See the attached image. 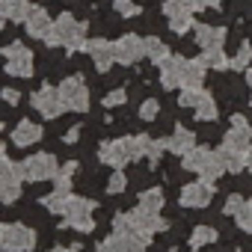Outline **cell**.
<instances>
[{
    "label": "cell",
    "instance_id": "e0dca14e",
    "mask_svg": "<svg viewBox=\"0 0 252 252\" xmlns=\"http://www.w3.org/2000/svg\"><path fill=\"white\" fill-rule=\"evenodd\" d=\"M184 65H187V57H166L160 63V86L163 89H178L181 86V77H184Z\"/></svg>",
    "mask_w": 252,
    "mask_h": 252
},
{
    "label": "cell",
    "instance_id": "1f68e13d",
    "mask_svg": "<svg viewBox=\"0 0 252 252\" xmlns=\"http://www.w3.org/2000/svg\"><path fill=\"white\" fill-rule=\"evenodd\" d=\"M234 222H237V228H240V231L252 234V199H246V202H243V208L237 211Z\"/></svg>",
    "mask_w": 252,
    "mask_h": 252
},
{
    "label": "cell",
    "instance_id": "9a60e30c",
    "mask_svg": "<svg viewBox=\"0 0 252 252\" xmlns=\"http://www.w3.org/2000/svg\"><path fill=\"white\" fill-rule=\"evenodd\" d=\"M86 54L92 57V63H95V68H98L101 74H107V71L113 68V63H116L113 42H107V39H89V42H86Z\"/></svg>",
    "mask_w": 252,
    "mask_h": 252
},
{
    "label": "cell",
    "instance_id": "ffe728a7",
    "mask_svg": "<svg viewBox=\"0 0 252 252\" xmlns=\"http://www.w3.org/2000/svg\"><path fill=\"white\" fill-rule=\"evenodd\" d=\"M190 149H196V134L190 131V128H181V125H178V128L166 137V152H172V155H187Z\"/></svg>",
    "mask_w": 252,
    "mask_h": 252
},
{
    "label": "cell",
    "instance_id": "d4e9b609",
    "mask_svg": "<svg viewBox=\"0 0 252 252\" xmlns=\"http://www.w3.org/2000/svg\"><path fill=\"white\" fill-rule=\"evenodd\" d=\"M220 158H222V163H225V172H231V175L243 172V169H246V160H249V155L231 152V149H225V146H220Z\"/></svg>",
    "mask_w": 252,
    "mask_h": 252
},
{
    "label": "cell",
    "instance_id": "8992f818",
    "mask_svg": "<svg viewBox=\"0 0 252 252\" xmlns=\"http://www.w3.org/2000/svg\"><path fill=\"white\" fill-rule=\"evenodd\" d=\"M128 220H131V231L134 234H140L143 240H149L152 243V237L158 234V231H163V228H169V222L158 214V211H146V208H134V211H128Z\"/></svg>",
    "mask_w": 252,
    "mask_h": 252
},
{
    "label": "cell",
    "instance_id": "b9f144b4",
    "mask_svg": "<svg viewBox=\"0 0 252 252\" xmlns=\"http://www.w3.org/2000/svg\"><path fill=\"white\" fill-rule=\"evenodd\" d=\"M246 83H249V89H252V65L246 68Z\"/></svg>",
    "mask_w": 252,
    "mask_h": 252
},
{
    "label": "cell",
    "instance_id": "8fae6325",
    "mask_svg": "<svg viewBox=\"0 0 252 252\" xmlns=\"http://www.w3.org/2000/svg\"><path fill=\"white\" fill-rule=\"evenodd\" d=\"M30 104L45 116V119H60L68 107H65V101H63V95H60V89L57 86H42L39 92H33V98H30Z\"/></svg>",
    "mask_w": 252,
    "mask_h": 252
},
{
    "label": "cell",
    "instance_id": "6da1fadb",
    "mask_svg": "<svg viewBox=\"0 0 252 252\" xmlns=\"http://www.w3.org/2000/svg\"><path fill=\"white\" fill-rule=\"evenodd\" d=\"M51 48H65V51H86V24H80L71 12H63L57 21H54V27H51V33H48V39H45Z\"/></svg>",
    "mask_w": 252,
    "mask_h": 252
},
{
    "label": "cell",
    "instance_id": "44dd1931",
    "mask_svg": "<svg viewBox=\"0 0 252 252\" xmlns=\"http://www.w3.org/2000/svg\"><path fill=\"white\" fill-rule=\"evenodd\" d=\"M196 45L202 51H211V48H222L225 45V30L222 27H211V24H196Z\"/></svg>",
    "mask_w": 252,
    "mask_h": 252
},
{
    "label": "cell",
    "instance_id": "ab89813d",
    "mask_svg": "<svg viewBox=\"0 0 252 252\" xmlns=\"http://www.w3.org/2000/svg\"><path fill=\"white\" fill-rule=\"evenodd\" d=\"M77 137H80V125H74V128H68V134L63 137V143H68V146H71V143H77Z\"/></svg>",
    "mask_w": 252,
    "mask_h": 252
},
{
    "label": "cell",
    "instance_id": "484cf974",
    "mask_svg": "<svg viewBox=\"0 0 252 252\" xmlns=\"http://www.w3.org/2000/svg\"><path fill=\"white\" fill-rule=\"evenodd\" d=\"M217 228L214 225H196L193 231H190V246L193 249H202V246H214L217 243Z\"/></svg>",
    "mask_w": 252,
    "mask_h": 252
},
{
    "label": "cell",
    "instance_id": "d6986e66",
    "mask_svg": "<svg viewBox=\"0 0 252 252\" xmlns=\"http://www.w3.org/2000/svg\"><path fill=\"white\" fill-rule=\"evenodd\" d=\"M24 27H27V36H33V39H48L54 21H51V15H48L42 6H30V12H27V18H24Z\"/></svg>",
    "mask_w": 252,
    "mask_h": 252
},
{
    "label": "cell",
    "instance_id": "7402d4cb",
    "mask_svg": "<svg viewBox=\"0 0 252 252\" xmlns=\"http://www.w3.org/2000/svg\"><path fill=\"white\" fill-rule=\"evenodd\" d=\"M27 12H30V0H0V24L6 21L24 24Z\"/></svg>",
    "mask_w": 252,
    "mask_h": 252
},
{
    "label": "cell",
    "instance_id": "603a6c76",
    "mask_svg": "<svg viewBox=\"0 0 252 252\" xmlns=\"http://www.w3.org/2000/svg\"><path fill=\"white\" fill-rule=\"evenodd\" d=\"M205 74H208V65L202 63V57H199V60H187L184 77H181V89H202Z\"/></svg>",
    "mask_w": 252,
    "mask_h": 252
},
{
    "label": "cell",
    "instance_id": "60d3db41",
    "mask_svg": "<svg viewBox=\"0 0 252 252\" xmlns=\"http://www.w3.org/2000/svg\"><path fill=\"white\" fill-rule=\"evenodd\" d=\"M48 252H80V243H71V246H54Z\"/></svg>",
    "mask_w": 252,
    "mask_h": 252
},
{
    "label": "cell",
    "instance_id": "4316f807",
    "mask_svg": "<svg viewBox=\"0 0 252 252\" xmlns=\"http://www.w3.org/2000/svg\"><path fill=\"white\" fill-rule=\"evenodd\" d=\"M202 63L208 68H217V71H225L231 68V57H225L222 48H211V51H202Z\"/></svg>",
    "mask_w": 252,
    "mask_h": 252
},
{
    "label": "cell",
    "instance_id": "d6a6232c",
    "mask_svg": "<svg viewBox=\"0 0 252 252\" xmlns=\"http://www.w3.org/2000/svg\"><path fill=\"white\" fill-rule=\"evenodd\" d=\"M125 187H128V175H125L122 169H116V172L107 178V193H110V196H119Z\"/></svg>",
    "mask_w": 252,
    "mask_h": 252
},
{
    "label": "cell",
    "instance_id": "ba28073f",
    "mask_svg": "<svg viewBox=\"0 0 252 252\" xmlns=\"http://www.w3.org/2000/svg\"><path fill=\"white\" fill-rule=\"evenodd\" d=\"M21 163H12L9 158L0 160V202L3 205H12L18 196H21Z\"/></svg>",
    "mask_w": 252,
    "mask_h": 252
},
{
    "label": "cell",
    "instance_id": "5bb4252c",
    "mask_svg": "<svg viewBox=\"0 0 252 252\" xmlns=\"http://www.w3.org/2000/svg\"><path fill=\"white\" fill-rule=\"evenodd\" d=\"M211 199H214V184H208L202 178L193 181V184H184L181 187V196H178L181 208H208Z\"/></svg>",
    "mask_w": 252,
    "mask_h": 252
},
{
    "label": "cell",
    "instance_id": "2e32d148",
    "mask_svg": "<svg viewBox=\"0 0 252 252\" xmlns=\"http://www.w3.org/2000/svg\"><path fill=\"white\" fill-rule=\"evenodd\" d=\"M222 146L231 149V152L249 155V152H252V128H249V122H234L231 131H228L225 140H222Z\"/></svg>",
    "mask_w": 252,
    "mask_h": 252
},
{
    "label": "cell",
    "instance_id": "ac0fdd59",
    "mask_svg": "<svg viewBox=\"0 0 252 252\" xmlns=\"http://www.w3.org/2000/svg\"><path fill=\"white\" fill-rule=\"evenodd\" d=\"M42 137H45L42 125H36V122H30V119H21V122L15 125V131H12V146L30 149V146H36Z\"/></svg>",
    "mask_w": 252,
    "mask_h": 252
},
{
    "label": "cell",
    "instance_id": "74e56055",
    "mask_svg": "<svg viewBox=\"0 0 252 252\" xmlns=\"http://www.w3.org/2000/svg\"><path fill=\"white\" fill-rule=\"evenodd\" d=\"M0 98H3L6 104H12V107H15V104L21 101V92H18V89H3V92H0Z\"/></svg>",
    "mask_w": 252,
    "mask_h": 252
},
{
    "label": "cell",
    "instance_id": "f35d334b",
    "mask_svg": "<svg viewBox=\"0 0 252 252\" xmlns=\"http://www.w3.org/2000/svg\"><path fill=\"white\" fill-rule=\"evenodd\" d=\"M193 6H196V9H217L220 0H193Z\"/></svg>",
    "mask_w": 252,
    "mask_h": 252
},
{
    "label": "cell",
    "instance_id": "f546056e",
    "mask_svg": "<svg viewBox=\"0 0 252 252\" xmlns=\"http://www.w3.org/2000/svg\"><path fill=\"white\" fill-rule=\"evenodd\" d=\"M68 196H71V193H68ZM68 196H63V193H57V190H54V193H51V196H45L39 205H42L48 214H65V202H68Z\"/></svg>",
    "mask_w": 252,
    "mask_h": 252
},
{
    "label": "cell",
    "instance_id": "cb8c5ba5",
    "mask_svg": "<svg viewBox=\"0 0 252 252\" xmlns=\"http://www.w3.org/2000/svg\"><path fill=\"white\" fill-rule=\"evenodd\" d=\"M163 205H166V196H163V190L160 187H146V190H140V208H146V211H163Z\"/></svg>",
    "mask_w": 252,
    "mask_h": 252
},
{
    "label": "cell",
    "instance_id": "277c9868",
    "mask_svg": "<svg viewBox=\"0 0 252 252\" xmlns=\"http://www.w3.org/2000/svg\"><path fill=\"white\" fill-rule=\"evenodd\" d=\"M92 211H95V202L92 199H80V196H68L65 202V225L80 231V234H89L95 228V220H92Z\"/></svg>",
    "mask_w": 252,
    "mask_h": 252
},
{
    "label": "cell",
    "instance_id": "bcb514c9",
    "mask_svg": "<svg viewBox=\"0 0 252 252\" xmlns=\"http://www.w3.org/2000/svg\"><path fill=\"white\" fill-rule=\"evenodd\" d=\"M249 104H252V98H249Z\"/></svg>",
    "mask_w": 252,
    "mask_h": 252
},
{
    "label": "cell",
    "instance_id": "f1b7e54d",
    "mask_svg": "<svg viewBox=\"0 0 252 252\" xmlns=\"http://www.w3.org/2000/svg\"><path fill=\"white\" fill-rule=\"evenodd\" d=\"M146 57H149L155 65H160V63L169 57V48H166L158 36H149V39H146Z\"/></svg>",
    "mask_w": 252,
    "mask_h": 252
},
{
    "label": "cell",
    "instance_id": "7c38bea8",
    "mask_svg": "<svg viewBox=\"0 0 252 252\" xmlns=\"http://www.w3.org/2000/svg\"><path fill=\"white\" fill-rule=\"evenodd\" d=\"M113 54H116V63L119 65H134L146 57V39L128 33V36H119L113 42Z\"/></svg>",
    "mask_w": 252,
    "mask_h": 252
},
{
    "label": "cell",
    "instance_id": "5b68a950",
    "mask_svg": "<svg viewBox=\"0 0 252 252\" xmlns=\"http://www.w3.org/2000/svg\"><path fill=\"white\" fill-rule=\"evenodd\" d=\"M57 172H60V166H57V158H54L51 152H39V155H30V158L21 160V175H24V181H33V184H39V181H54Z\"/></svg>",
    "mask_w": 252,
    "mask_h": 252
},
{
    "label": "cell",
    "instance_id": "4fadbf2b",
    "mask_svg": "<svg viewBox=\"0 0 252 252\" xmlns=\"http://www.w3.org/2000/svg\"><path fill=\"white\" fill-rule=\"evenodd\" d=\"M60 95H63L68 110H74V113H86L89 110V89H86L83 77H65L60 83Z\"/></svg>",
    "mask_w": 252,
    "mask_h": 252
},
{
    "label": "cell",
    "instance_id": "9c48e42d",
    "mask_svg": "<svg viewBox=\"0 0 252 252\" xmlns=\"http://www.w3.org/2000/svg\"><path fill=\"white\" fill-rule=\"evenodd\" d=\"M149 240H143L134 231H113L107 240L95 246V252H146Z\"/></svg>",
    "mask_w": 252,
    "mask_h": 252
},
{
    "label": "cell",
    "instance_id": "3957f363",
    "mask_svg": "<svg viewBox=\"0 0 252 252\" xmlns=\"http://www.w3.org/2000/svg\"><path fill=\"white\" fill-rule=\"evenodd\" d=\"M39 234L24 222H0V252H30Z\"/></svg>",
    "mask_w": 252,
    "mask_h": 252
},
{
    "label": "cell",
    "instance_id": "f6af8a7d",
    "mask_svg": "<svg viewBox=\"0 0 252 252\" xmlns=\"http://www.w3.org/2000/svg\"><path fill=\"white\" fill-rule=\"evenodd\" d=\"M0 131H3V122H0Z\"/></svg>",
    "mask_w": 252,
    "mask_h": 252
},
{
    "label": "cell",
    "instance_id": "30bf717a",
    "mask_svg": "<svg viewBox=\"0 0 252 252\" xmlns=\"http://www.w3.org/2000/svg\"><path fill=\"white\" fill-rule=\"evenodd\" d=\"M3 57H6V74H12V77H33V54L21 42L6 45Z\"/></svg>",
    "mask_w": 252,
    "mask_h": 252
},
{
    "label": "cell",
    "instance_id": "7bdbcfd3",
    "mask_svg": "<svg viewBox=\"0 0 252 252\" xmlns=\"http://www.w3.org/2000/svg\"><path fill=\"white\" fill-rule=\"evenodd\" d=\"M3 158H6V146H3V143H0V160H3Z\"/></svg>",
    "mask_w": 252,
    "mask_h": 252
},
{
    "label": "cell",
    "instance_id": "4dcf8cb0",
    "mask_svg": "<svg viewBox=\"0 0 252 252\" xmlns=\"http://www.w3.org/2000/svg\"><path fill=\"white\" fill-rule=\"evenodd\" d=\"M249 63H252V45H249V42H243V45H240V51L231 57V68H234V71H246V68H249Z\"/></svg>",
    "mask_w": 252,
    "mask_h": 252
},
{
    "label": "cell",
    "instance_id": "8d00e7d4",
    "mask_svg": "<svg viewBox=\"0 0 252 252\" xmlns=\"http://www.w3.org/2000/svg\"><path fill=\"white\" fill-rule=\"evenodd\" d=\"M125 101H128V92H125V89H113V92H107L104 95V107H119V104H125Z\"/></svg>",
    "mask_w": 252,
    "mask_h": 252
},
{
    "label": "cell",
    "instance_id": "83f0119b",
    "mask_svg": "<svg viewBox=\"0 0 252 252\" xmlns=\"http://www.w3.org/2000/svg\"><path fill=\"white\" fill-rule=\"evenodd\" d=\"M193 113H196V119L199 122H214L217 119V101L211 98V92H202V98H199V104L193 107Z\"/></svg>",
    "mask_w": 252,
    "mask_h": 252
},
{
    "label": "cell",
    "instance_id": "836d02e7",
    "mask_svg": "<svg viewBox=\"0 0 252 252\" xmlns=\"http://www.w3.org/2000/svg\"><path fill=\"white\" fill-rule=\"evenodd\" d=\"M243 202H246V199H243L240 193H231V196L222 202V211H220V214H222V217H237V211L243 208Z\"/></svg>",
    "mask_w": 252,
    "mask_h": 252
},
{
    "label": "cell",
    "instance_id": "d590c367",
    "mask_svg": "<svg viewBox=\"0 0 252 252\" xmlns=\"http://www.w3.org/2000/svg\"><path fill=\"white\" fill-rule=\"evenodd\" d=\"M113 6H116V12H119L122 18H134V15H140V6L134 3V0H113Z\"/></svg>",
    "mask_w": 252,
    "mask_h": 252
},
{
    "label": "cell",
    "instance_id": "e575fe53",
    "mask_svg": "<svg viewBox=\"0 0 252 252\" xmlns=\"http://www.w3.org/2000/svg\"><path fill=\"white\" fill-rule=\"evenodd\" d=\"M158 116H160V104H158L155 98H146L143 107H140V119H143V122H155Z\"/></svg>",
    "mask_w": 252,
    "mask_h": 252
},
{
    "label": "cell",
    "instance_id": "7a4b0ae2",
    "mask_svg": "<svg viewBox=\"0 0 252 252\" xmlns=\"http://www.w3.org/2000/svg\"><path fill=\"white\" fill-rule=\"evenodd\" d=\"M181 166L187 169V172H196L202 181H208V184H217L222 175H225V163H222V158H220V152H211V149H190L187 155H184V160H181Z\"/></svg>",
    "mask_w": 252,
    "mask_h": 252
},
{
    "label": "cell",
    "instance_id": "ee69618b",
    "mask_svg": "<svg viewBox=\"0 0 252 252\" xmlns=\"http://www.w3.org/2000/svg\"><path fill=\"white\" fill-rule=\"evenodd\" d=\"M246 169H249V175H252V155H249V160H246Z\"/></svg>",
    "mask_w": 252,
    "mask_h": 252
},
{
    "label": "cell",
    "instance_id": "52a82bcc",
    "mask_svg": "<svg viewBox=\"0 0 252 252\" xmlns=\"http://www.w3.org/2000/svg\"><path fill=\"white\" fill-rule=\"evenodd\" d=\"M193 12H196L193 0H166V3H163L166 24H169V30L178 33V36H184L187 30L196 27V24H193Z\"/></svg>",
    "mask_w": 252,
    "mask_h": 252
}]
</instances>
